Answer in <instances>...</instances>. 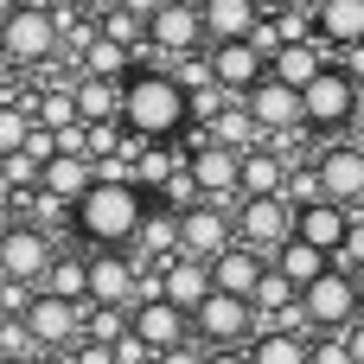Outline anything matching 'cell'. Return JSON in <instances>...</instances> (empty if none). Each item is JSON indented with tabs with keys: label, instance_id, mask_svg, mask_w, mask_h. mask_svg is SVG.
I'll return each instance as SVG.
<instances>
[{
	"label": "cell",
	"instance_id": "6da1fadb",
	"mask_svg": "<svg viewBox=\"0 0 364 364\" xmlns=\"http://www.w3.org/2000/svg\"><path fill=\"white\" fill-rule=\"evenodd\" d=\"M122 128L134 147H160V141L186 134L192 128V90L160 64H134V77L122 83Z\"/></svg>",
	"mask_w": 364,
	"mask_h": 364
},
{
	"label": "cell",
	"instance_id": "7a4b0ae2",
	"mask_svg": "<svg viewBox=\"0 0 364 364\" xmlns=\"http://www.w3.org/2000/svg\"><path fill=\"white\" fill-rule=\"evenodd\" d=\"M147 211H154V198H147L134 179H96V192L70 211V230L90 243V256H96V250H134Z\"/></svg>",
	"mask_w": 364,
	"mask_h": 364
},
{
	"label": "cell",
	"instance_id": "3957f363",
	"mask_svg": "<svg viewBox=\"0 0 364 364\" xmlns=\"http://www.w3.org/2000/svg\"><path fill=\"white\" fill-rule=\"evenodd\" d=\"M192 339L205 352H250L262 339V314H256V301H237V294L211 288V301L192 314Z\"/></svg>",
	"mask_w": 364,
	"mask_h": 364
},
{
	"label": "cell",
	"instance_id": "277c9868",
	"mask_svg": "<svg viewBox=\"0 0 364 364\" xmlns=\"http://www.w3.org/2000/svg\"><path fill=\"white\" fill-rule=\"evenodd\" d=\"M64 38H58V13L51 6H6L0 13V58L19 70V64H45L58 58Z\"/></svg>",
	"mask_w": 364,
	"mask_h": 364
},
{
	"label": "cell",
	"instance_id": "5b68a950",
	"mask_svg": "<svg viewBox=\"0 0 364 364\" xmlns=\"http://www.w3.org/2000/svg\"><path fill=\"white\" fill-rule=\"evenodd\" d=\"M301 307H307V326L314 333H352L364 320V288H358V275H346V269H333L320 288H307L301 294Z\"/></svg>",
	"mask_w": 364,
	"mask_h": 364
},
{
	"label": "cell",
	"instance_id": "8992f818",
	"mask_svg": "<svg viewBox=\"0 0 364 364\" xmlns=\"http://www.w3.org/2000/svg\"><path fill=\"white\" fill-rule=\"evenodd\" d=\"M186 173H192V186H198V198L205 205H218V198H243V154H230V147H218V141H205V128L186 141Z\"/></svg>",
	"mask_w": 364,
	"mask_h": 364
},
{
	"label": "cell",
	"instance_id": "52a82bcc",
	"mask_svg": "<svg viewBox=\"0 0 364 364\" xmlns=\"http://www.w3.org/2000/svg\"><path fill=\"white\" fill-rule=\"evenodd\" d=\"M237 243L275 262V256L294 243V205H288V198H243V205H237Z\"/></svg>",
	"mask_w": 364,
	"mask_h": 364
},
{
	"label": "cell",
	"instance_id": "ba28073f",
	"mask_svg": "<svg viewBox=\"0 0 364 364\" xmlns=\"http://www.w3.org/2000/svg\"><path fill=\"white\" fill-rule=\"evenodd\" d=\"M26 333H32L38 358H70L83 346V307H70V301H58V294L38 288V301L26 307Z\"/></svg>",
	"mask_w": 364,
	"mask_h": 364
},
{
	"label": "cell",
	"instance_id": "9c48e42d",
	"mask_svg": "<svg viewBox=\"0 0 364 364\" xmlns=\"http://www.w3.org/2000/svg\"><path fill=\"white\" fill-rule=\"evenodd\" d=\"M51 262H58L51 230H38V224H0V275L6 282L32 288V282L51 275Z\"/></svg>",
	"mask_w": 364,
	"mask_h": 364
},
{
	"label": "cell",
	"instance_id": "30bf717a",
	"mask_svg": "<svg viewBox=\"0 0 364 364\" xmlns=\"http://www.w3.org/2000/svg\"><path fill=\"white\" fill-rule=\"evenodd\" d=\"M301 102H307V128L333 134V128H346V122L364 109V83H352L339 64H326V70H320V77L301 90Z\"/></svg>",
	"mask_w": 364,
	"mask_h": 364
},
{
	"label": "cell",
	"instance_id": "8fae6325",
	"mask_svg": "<svg viewBox=\"0 0 364 364\" xmlns=\"http://www.w3.org/2000/svg\"><path fill=\"white\" fill-rule=\"evenodd\" d=\"M237 250V218H224L218 205H192V211H179V256H192V262H218V256H230Z\"/></svg>",
	"mask_w": 364,
	"mask_h": 364
},
{
	"label": "cell",
	"instance_id": "7c38bea8",
	"mask_svg": "<svg viewBox=\"0 0 364 364\" xmlns=\"http://www.w3.org/2000/svg\"><path fill=\"white\" fill-rule=\"evenodd\" d=\"M141 307V269L134 250H96L90 256V307Z\"/></svg>",
	"mask_w": 364,
	"mask_h": 364
},
{
	"label": "cell",
	"instance_id": "4fadbf2b",
	"mask_svg": "<svg viewBox=\"0 0 364 364\" xmlns=\"http://www.w3.org/2000/svg\"><path fill=\"white\" fill-rule=\"evenodd\" d=\"M128 333H134L154 358H166V352H179V346H198V339H192V320H186L173 301H141V307L128 314Z\"/></svg>",
	"mask_w": 364,
	"mask_h": 364
},
{
	"label": "cell",
	"instance_id": "5bb4252c",
	"mask_svg": "<svg viewBox=\"0 0 364 364\" xmlns=\"http://www.w3.org/2000/svg\"><path fill=\"white\" fill-rule=\"evenodd\" d=\"M243 109L256 115V128H262L269 141H282L288 128H307V102H301V90H288V83H275V77H262V83L243 96Z\"/></svg>",
	"mask_w": 364,
	"mask_h": 364
},
{
	"label": "cell",
	"instance_id": "9a60e30c",
	"mask_svg": "<svg viewBox=\"0 0 364 364\" xmlns=\"http://www.w3.org/2000/svg\"><path fill=\"white\" fill-rule=\"evenodd\" d=\"M198 38H205V6H192V0H166V6H154V51H166L173 64L179 58H192L198 51Z\"/></svg>",
	"mask_w": 364,
	"mask_h": 364
},
{
	"label": "cell",
	"instance_id": "2e32d148",
	"mask_svg": "<svg viewBox=\"0 0 364 364\" xmlns=\"http://www.w3.org/2000/svg\"><path fill=\"white\" fill-rule=\"evenodd\" d=\"M205 64H211V83H218L230 102H243V96L269 77V58H262L256 45H211V58H205Z\"/></svg>",
	"mask_w": 364,
	"mask_h": 364
},
{
	"label": "cell",
	"instance_id": "e0dca14e",
	"mask_svg": "<svg viewBox=\"0 0 364 364\" xmlns=\"http://www.w3.org/2000/svg\"><path fill=\"white\" fill-rule=\"evenodd\" d=\"M314 166H320V186H326V198H333V205H346V211L364 205V141H358V147H352V141L326 147Z\"/></svg>",
	"mask_w": 364,
	"mask_h": 364
},
{
	"label": "cell",
	"instance_id": "ac0fdd59",
	"mask_svg": "<svg viewBox=\"0 0 364 364\" xmlns=\"http://www.w3.org/2000/svg\"><path fill=\"white\" fill-rule=\"evenodd\" d=\"M262 19H269V6H256V0H205V38L211 45H250L262 32Z\"/></svg>",
	"mask_w": 364,
	"mask_h": 364
},
{
	"label": "cell",
	"instance_id": "d6986e66",
	"mask_svg": "<svg viewBox=\"0 0 364 364\" xmlns=\"http://www.w3.org/2000/svg\"><path fill=\"white\" fill-rule=\"evenodd\" d=\"M352 224H358V218H352L346 205H333V198H326V205L294 211V237H301V243H314V250H326L333 262H339V250L352 243Z\"/></svg>",
	"mask_w": 364,
	"mask_h": 364
},
{
	"label": "cell",
	"instance_id": "ffe728a7",
	"mask_svg": "<svg viewBox=\"0 0 364 364\" xmlns=\"http://www.w3.org/2000/svg\"><path fill=\"white\" fill-rule=\"evenodd\" d=\"M160 301H173L186 320L211 301V262H192V256H173L166 269H160Z\"/></svg>",
	"mask_w": 364,
	"mask_h": 364
},
{
	"label": "cell",
	"instance_id": "44dd1931",
	"mask_svg": "<svg viewBox=\"0 0 364 364\" xmlns=\"http://www.w3.org/2000/svg\"><path fill=\"white\" fill-rule=\"evenodd\" d=\"M262 282H269V262H262L256 250H243V243H237L230 256H218V262H211V288H218V294L256 301V288H262Z\"/></svg>",
	"mask_w": 364,
	"mask_h": 364
},
{
	"label": "cell",
	"instance_id": "7402d4cb",
	"mask_svg": "<svg viewBox=\"0 0 364 364\" xmlns=\"http://www.w3.org/2000/svg\"><path fill=\"white\" fill-rule=\"evenodd\" d=\"M314 38L333 45V51L364 45V0H326V6H314Z\"/></svg>",
	"mask_w": 364,
	"mask_h": 364
},
{
	"label": "cell",
	"instance_id": "603a6c76",
	"mask_svg": "<svg viewBox=\"0 0 364 364\" xmlns=\"http://www.w3.org/2000/svg\"><path fill=\"white\" fill-rule=\"evenodd\" d=\"M269 269H275V275H282V282H288L294 294H307V288H320V282H326V275H333L339 262H333L326 250H314V243H301V237H294V243H288V250H282V256H275Z\"/></svg>",
	"mask_w": 364,
	"mask_h": 364
},
{
	"label": "cell",
	"instance_id": "cb8c5ba5",
	"mask_svg": "<svg viewBox=\"0 0 364 364\" xmlns=\"http://www.w3.org/2000/svg\"><path fill=\"white\" fill-rule=\"evenodd\" d=\"M32 122H38V128H51V134H70V128H83L77 83H38V90H32Z\"/></svg>",
	"mask_w": 364,
	"mask_h": 364
},
{
	"label": "cell",
	"instance_id": "d4e9b609",
	"mask_svg": "<svg viewBox=\"0 0 364 364\" xmlns=\"http://www.w3.org/2000/svg\"><path fill=\"white\" fill-rule=\"evenodd\" d=\"M205 141H218V147H230V154H243V160L269 147V134L256 128V115H250L243 102H230V109H224V115H218V122L205 128Z\"/></svg>",
	"mask_w": 364,
	"mask_h": 364
},
{
	"label": "cell",
	"instance_id": "484cf974",
	"mask_svg": "<svg viewBox=\"0 0 364 364\" xmlns=\"http://www.w3.org/2000/svg\"><path fill=\"white\" fill-rule=\"evenodd\" d=\"M102 19V38H115L122 51H141L154 38V6H96Z\"/></svg>",
	"mask_w": 364,
	"mask_h": 364
},
{
	"label": "cell",
	"instance_id": "4316f807",
	"mask_svg": "<svg viewBox=\"0 0 364 364\" xmlns=\"http://www.w3.org/2000/svg\"><path fill=\"white\" fill-rule=\"evenodd\" d=\"M243 198H288V166H282L275 147L243 160Z\"/></svg>",
	"mask_w": 364,
	"mask_h": 364
},
{
	"label": "cell",
	"instance_id": "83f0119b",
	"mask_svg": "<svg viewBox=\"0 0 364 364\" xmlns=\"http://www.w3.org/2000/svg\"><path fill=\"white\" fill-rule=\"evenodd\" d=\"M128 147H134V141H128ZM179 166H186V160H173V141L134 147V186H141V192H166V186L179 179Z\"/></svg>",
	"mask_w": 364,
	"mask_h": 364
},
{
	"label": "cell",
	"instance_id": "f1b7e54d",
	"mask_svg": "<svg viewBox=\"0 0 364 364\" xmlns=\"http://www.w3.org/2000/svg\"><path fill=\"white\" fill-rule=\"evenodd\" d=\"M134 256H166V262L179 256V211H173V205H154V211H147Z\"/></svg>",
	"mask_w": 364,
	"mask_h": 364
},
{
	"label": "cell",
	"instance_id": "f546056e",
	"mask_svg": "<svg viewBox=\"0 0 364 364\" xmlns=\"http://www.w3.org/2000/svg\"><path fill=\"white\" fill-rule=\"evenodd\" d=\"M45 294H58L70 307H90V256H58L51 275H45Z\"/></svg>",
	"mask_w": 364,
	"mask_h": 364
},
{
	"label": "cell",
	"instance_id": "4dcf8cb0",
	"mask_svg": "<svg viewBox=\"0 0 364 364\" xmlns=\"http://www.w3.org/2000/svg\"><path fill=\"white\" fill-rule=\"evenodd\" d=\"M320 70H326V58H320L314 45H288V51H275V64H269V77L288 83V90H307Z\"/></svg>",
	"mask_w": 364,
	"mask_h": 364
},
{
	"label": "cell",
	"instance_id": "1f68e13d",
	"mask_svg": "<svg viewBox=\"0 0 364 364\" xmlns=\"http://www.w3.org/2000/svg\"><path fill=\"white\" fill-rule=\"evenodd\" d=\"M250 364H314V339L307 333H262L250 346Z\"/></svg>",
	"mask_w": 364,
	"mask_h": 364
},
{
	"label": "cell",
	"instance_id": "d6a6232c",
	"mask_svg": "<svg viewBox=\"0 0 364 364\" xmlns=\"http://www.w3.org/2000/svg\"><path fill=\"white\" fill-rule=\"evenodd\" d=\"M77 77H96V83H128L134 70H128V51L115 45V38H96L90 45V58H83V70Z\"/></svg>",
	"mask_w": 364,
	"mask_h": 364
},
{
	"label": "cell",
	"instance_id": "836d02e7",
	"mask_svg": "<svg viewBox=\"0 0 364 364\" xmlns=\"http://www.w3.org/2000/svg\"><path fill=\"white\" fill-rule=\"evenodd\" d=\"M32 109L26 102H0V160H13V154H26V141H32Z\"/></svg>",
	"mask_w": 364,
	"mask_h": 364
},
{
	"label": "cell",
	"instance_id": "e575fe53",
	"mask_svg": "<svg viewBox=\"0 0 364 364\" xmlns=\"http://www.w3.org/2000/svg\"><path fill=\"white\" fill-rule=\"evenodd\" d=\"M26 154H32L38 166H51V160H58L64 147H58V134H51V128H32V141H26Z\"/></svg>",
	"mask_w": 364,
	"mask_h": 364
},
{
	"label": "cell",
	"instance_id": "d590c367",
	"mask_svg": "<svg viewBox=\"0 0 364 364\" xmlns=\"http://www.w3.org/2000/svg\"><path fill=\"white\" fill-rule=\"evenodd\" d=\"M339 269H346V275H358V269H364V218L352 224V243L339 250Z\"/></svg>",
	"mask_w": 364,
	"mask_h": 364
},
{
	"label": "cell",
	"instance_id": "8d00e7d4",
	"mask_svg": "<svg viewBox=\"0 0 364 364\" xmlns=\"http://www.w3.org/2000/svg\"><path fill=\"white\" fill-rule=\"evenodd\" d=\"M339 70H346L352 83H364V45H352V51H339Z\"/></svg>",
	"mask_w": 364,
	"mask_h": 364
},
{
	"label": "cell",
	"instance_id": "74e56055",
	"mask_svg": "<svg viewBox=\"0 0 364 364\" xmlns=\"http://www.w3.org/2000/svg\"><path fill=\"white\" fill-rule=\"evenodd\" d=\"M160 364H205V352H198V346H179V352H166Z\"/></svg>",
	"mask_w": 364,
	"mask_h": 364
},
{
	"label": "cell",
	"instance_id": "f35d334b",
	"mask_svg": "<svg viewBox=\"0 0 364 364\" xmlns=\"http://www.w3.org/2000/svg\"><path fill=\"white\" fill-rule=\"evenodd\" d=\"M346 352H352V364H364V320L346 333Z\"/></svg>",
	"mask_w": 364,
	"mask_h": 364
},
{
	"label": "cell",
	"instance_id": "ab89813d",
	"mask_svg": "<svg viewBox=\"0 0 364 364\" xmlns=\"http://www.w3.org/2000/svg\"><path fill=\"white\" fill-rule=\"evenodd\" d=\"M205 364H250V352H205Z\"/></svg>",
	"mask_w": 364,
	"mask_h": 364
},
{
	"label": "cell",
	"instance_id": "60d3db41",
	"mask_svg": "<svg viewBox=\"0 0 364 364\" xmlns=\"http://www.w3.org/2000/svg\"><path fill=\"white\" fill-rule=\"evenodd\" d=\"M0 102H13V64L0 58Z\"/></svg>",
	"mask_w": 364,
	"mask_h": 364
},
{
	"label": "cell",
	"instance_id": "b9f144b4",
	"mask_svg": "<svg viewBox=\"0 0 364 364\" xmlns=\"http://www.w3.org/2000/svg\"><path fill=\"white\" fill-rule=\"evenodd\" d=\"M0 364H13V358H6V346H0Z\"/></svg>",
	"mask_w": 364,
	"mask_h": 364
},
{
	"label": "cell",
	"instance_id": "7bdbcfd3",
	"mask_svg": "<svg viewBox=\"0 0 364 364\" xmlns=\"http://www.w3.org/2000/svg\"><path fill=\"white\" fill-rule=\"evenodd\" d=\"M0 13H6V6H0Z\"/></svg>",
	"mask_w": 364,
	"mask_h": 364
}]
</instances>
